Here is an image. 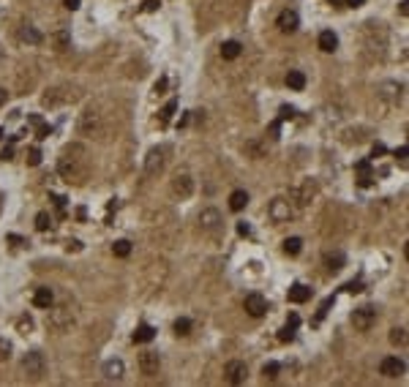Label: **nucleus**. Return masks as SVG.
<instances>
[{
    "instance_id": "obj_32",
    "label": "nucleus",
    "mask_w": 409,
    "mask_h": 387,
    "mask_svg": "<svg viewBox=\"0 0 409 387\" xmlns=\"http://www.w3.org/2000/svg\"><path fill=\"white\" fill-rule=\"evenodd\" d=\"M17 330L22 335H28V333H33V319L30 317H19V322H17Z\"/></svg>"
},
{
    "instance_id": "obj_52",
    "label": "nucleus",
    "mask_w": 409,
    "mask_h": 387,
    "mask_svg": "<svg viewBox=\"0 0 409 387\" xmlns=\"http://www.w3.org/2000/svg\"><path fill=\"white\" fill-rule=\"evenodd\" d=\"M398 11H401V17H407V14H409V0H401V6H398Z\"/></svg>"
},
{
    "instance_id": "obj_4",
    "label": "nucleus",
    "mask_w": 409,
    "mask_h": 387,
    "mask_svg": "<svg viewBox=\"0 0 409 387\" xmlns=\"http://www.w3.org/2000/svg\"><path fill=\"white\" fill-rule=\"evenodd\" d=\"M374 322H376V308L374 305H360V308H355V314H352L355 330H368Z\"/></svg>"
},
{
    "instance_id": "obj_36",
    "label": "nucleus",
    "mask_w": 409,
    "mask_h": 387,
    "mask_svg": "<svg viewBox=\"0 0 409 387\" xmlns=\"http://www.w3.org/2000/svg\"><path fill=\"white\" fill-rule=\"evenodd\" d=\"M28 164L30 166H38L41 164V150H38V147H30V150H28Z\"/></svg>"
},
{
    "instance_id": "obj_16",
    "label": "nucleus",
    "mask_w": 409,
    "mask_h": 387,
    "mask_svg": "<svg viewBox=\"0 0 409 387\" xmlns=\"http://www.w3.org/2000/svg\"><path fill=\"white\" fill-rule=\"evenodd\" d=\"M316 44H319L322 52H336V49H339V35H336L333 30H322Z\"/></svg>"
},
{
    "instance_id": "obj_9",
    "label": "nucleus",
    "mask_w": 409,
    "mask_h": 387,
    "mask_svg": "<svg viewBox=\"0 0 409 387\" xmlns=\"http://www.w3.org/2000/svg\"><path fill=\"white\" fill-rule=\"evenodd\" d=\"M292 196L298 199L300 207H306V205H308V202L316 196V183L306 180V183H300V186H295V188H292Z\"/></svg>"
},
{
    "instance_id": "obj_3",
    "label": "nucleus",
    "mask_w": 409,
    "mask_h": 387,
    "mask_svg": "<svg viewBox=\"0 0 409 387\" xmlns=\"http://www.w3.org/2000/svg\"><path fill=\"white\" fill-rule=\"evenodd\" d=\"M224 379H227L229 385H243V382L248 379V368H245L243 360H229V363L224 365Z\"/></svg>"
},
{
    "instance_id": "obj_49",
    "label": "nucleus",
    "mask_w": 409,
    "mask_h": 387,
    "mask_svg": "<svg viewBox=\"0 0 409 387\" xmlns=\"http://www.w3.org/2000/svg\"><path fill=\"white\" fill-rule=\"evenodd\" d=\"M66 251H82V243H79V240H68V246H66Z\"/></svg>"
},
{
    "instance_id": "obj_45",
    "label": "nucleus",
    "mask_w": 409,
    "mask_h": 387,
    "mask_svg": "<svg viewBox=\"0 0 409 387\" xmlns=\"http://www.w3.org/2000/svg\"><path fill=\"white\" fill-rule=\"evenodd\" d=\"M156 93H158V96H161V93H167V76H161V79L156 82Z\"/></svg>"
},
{
    "instance_id": "obj_6",
    "label": "nucleus",
    "mask_w": 409,
    "mask_h": 387,
    "mask_svg": "<svg viewBox=\"0 0 409 387\" xmlns=\"http://www.w3.org/2000/svg\"><path fill=\"white\" fill-rule=\"evenodd\" d=\"M136 365H139V371L145 376H156L158 368H161V357H158V352H139V360H136Z\"/></svg>"
},
{
    "instance_id": "obj_41",
    "label": "nucleus",
    "mask_w": 409,
    "mask_h": 387,
    "mask_svg": "<svg viewBox=\"0 0 409 387\" xmlns=\"http://www.w3.org/2000/svg\"><path fill=\"white\" fill-rule=\"evenodd\" d=\"M55 41H58V49H66L68 47V33H58L55 35Z\"/></svg>"
},
{
    "instance_id": "obj_50",
    "label": "nucleus",
    "mask_w": 409,
    "mask_h": 387,
    "mask_svg": "<svg viewBox=\"0 0 409 387\" xmlns=\"http://www.w3.org/2000/svg\"><path fill=\"white\" fill-rule=\"evenodd\" d=\"M63 6L68 8V11H76V8H79V0H63Z\"/></svg>"
},
{
    "instance_id": "obj_11",
    "label": "nucleus",
    "mask_w": 409,
    "mask_h": 387,
    "mask_svg": "<svg viewBox=\"0 0 409 387\" xmlns=\"http://www.w3.org/2000/svg\"><path fill=\"white\" fill-rule=\"evenodd\" d=\"M404 371H407V363H404L401 357H385L379 365V374L382 376H390V379H396V376H401Z\"/></svg>"
},
{
    "instance_id": "obj_40",
    "label": "nucleus",
    "mask_w": 409,
    "mask_h": 387,
    "mask_svg": "<svg viewBox=\"0 0 409 387\" xmlns=\"http://www.w3.org/2000/svg\"><path fill=\"white\" fill-rule=\"evenodd\" d=\"M11 159H14V147L6 145L3 150H0V161H11Z\"/></svg>"
},
{
    "instance_id": "obj_33",
    "label": "nucleus",
    "mask_w": 409,
    "mask_h": 387,
    "mask_svg": "<svg viewBox=\"0 0 409 387\" xmlns=\"http://www.w3.org/2000/svg\"><path fill=\"white\" fill-rule=\"evenodd\" d=\"M11 349H14V346H11V341H8V338H0V363L11 357Z\"/></svg>"
},
{
    "instance_id": "obj_12",
    "label": "nucleus",
    "mask_w": 409,
    "mask_h": 387,
    "mask_svg": "<svg viewBox=\"0 0 409 387\" xmlns=\"http://www.w3.org/2000/svg\"><path fill=\"white\" fill-rule=\"evenodd\" d=\"M164 169V147H153L145 159V175H158Z\"/></svg>"
},
{
    "instance_id": "obj_10",
    "label": "nucleus",
    "mask_w": 409,
    "mask_h": 387,
    "mask_svg": "<svg viewBox=\"0 0 409 387\" xmlns=\"http://www.w3.org/2000/svg\"><path fill=\"white\" fill-rule=\"evenodd\" d=\"M71 322H74V317H71L68 308H52V311H49V319H47V324L55 327V330H66Z\"/></svg>"
},
{
    "instance_id": "obj_22",
    "label": "nucleus",
    "mask_w": 409,
    "mask_h": 387,
    "mask_svg": "<svg viewBox=\"0 0 409 387\" xmlns=\"http://www.w3.org/2000/svg\"><path fill=\"white\" fill-rule=\"evenodd\" d=\"M286 88L289 90H303L306 88V74L303 71H289V74H286Z\"/></svg>"
},
{
    "instance_id": "obj_25",
    "label": "nucleus",
    "mask_w": 409,
    "mask_h": 387,
    "mask_svg": "<svg viewBox=\"0 0 409 387\" xmlns=\"http://www.w3.org/2000/svg\"><path fill=\"white\" fill-rule=\"evenodd\" d=\"M175 109H177V101H167V106H164V109L158 112V123L167 126V123L172 120V115H175Z\"/></svg>"
},
{
    "instance_id": "obj_51",
    "label": "nucleus",
    "mask_w": 409,
    "mask_h": 387,
    "mask_svg": "<svg viewBox=\"0 0 409 387\" xmlns=\"http://www.w3.org/2000/svg\"><path fill=\"white\" fill-rule=\"evenodd\" d=\"M286 324H289V327H298V324H300V317H298V314H289V319H286Z\"/></svg>"
},
{
    "instance_id": "obj_37",
    "label": "nucleus",
    "mask_w": 409,
    "mask_h": 387,
    "mask_svg": "<svg viewBox=\"0 0 409 387\" xmlns=\"http://www.w3.org/2000/svg\"><path fill=\"white\" fill-rule=\"evenodd\" d=\"M49 134H52V126H47V123H38V126H35V136H38V139H47Z\"/></svg>"
},
{
    "instance_id": "obj_55",
    "label": "nucleus",
    "mask_w": 409,
    "mask_h": 387,
    "mask_svg": "<svg viewBox=\"0 0 409 387\" xmlns=\"http://www.w3.org/2000/svg\"><path fill=\"white\" fill-rule=\"evenodd\" d=\"M385 153V145H374V156H382Z\"/></svg>"
},
{
    "instance_id": "obj_30",
    "label": "nucleus",
    "mask_w": 409,
    "mask_h": 387,
    "mask_svg": "<svg viewBox=\"0 0 409 387\" xmlns=\"http://www.w3.org/2000/svg\"><path fill=\"white\" fill-rule=\"evenodd\" d=\"M49 226H52V218H49V213H38V216H35V229H38V232H47Z\"/></svg>"
},
{
    "instance_id": "obj_44",
    "label": "nucleus",
    "mask_w": 409,
    "mask_h": 387,
    "mask_svg": "<svg viewBox=\"0 0 409 387\" xmlns=\"http://www.w3.org/2000/svg\"><path fill=\"white\" fill-rule=\"evenodd\" d=\"M344 289H346V292H352V294H355V292H363V284H360V281H349Z\"/></svg>"
},
{
    "instance_id": "obj_39",
    "label": "nucleus",
    "mask_w": 409,
    "mask_h": 387,
    "mask_svg": "<svg viewBox=\"0 0 409 387\" xmlns=\"http://www.w3.org/2000/svg\"><path fill=\"white\" fill-rule=\"evenodd\" d=\"M330 3H336V6H352V8L363 6V0H330Z\"/></svg>"
},
{
    "instance_id": "obj_53",
    "label": "nucleus",
    "mask_w": 409,
    "mask_h": 387,
    "mask_svg": "<svg viewBox=\"0 0 409 387\" xmlns=\"http://www.w3.org/2000/svg\"><path fill=\"white\" fill-rule=\"evenodd\" d=\"M52 199H55V205H58V210L63 213L66 210V199H63V196H52Z\"/></svg>"
},
{
    "instance_id": "obj_29",
    "label": "nucleus",
    "mask_w": 409,
    "mask_h": 387,
    "mask_svg": "<svg viewBox=\"0 0 409 387\" xmlns=\"http://www.w3.org/2000/svg\"><path fill=\"white\" fill-rule=\"evenodd\" d=\"M390 341L396 346H404V344H407V327H393L390 330Z\"/></svg>"
},
{
    "instance_id": "obj_20",
    "label": "nucleus",
    "mask_w": 409,
    "mask_h": 387,
    "mask_svg": "<svg viewBox=\"0 0 409 387\" xmlns=\"http://www.w3.org/2000/svg\"><path fill=\"white\" fill-rule=\"evenodd\" d=\"M123 371H126L123 360H106V363H104V376H106V379H120Z\"/></svg>"
},
{
    "instance_id": "obj_54",
    "label": "nucleus",
    "mask_w": 409,
    "mask_h": 387,
    "mask_svg": "<svg viewBox=\"0 0 409 387\" xmlns=\"http://www.w3.org/2000/svg\"><path fill=\"white\" fill-rule=\"evenodd\" d=\"M6 98H8V93H6V90H3V88H0V106L6 104Z\"/></svg>"
},
{
    "instance_id": "obj_14",
    "label": "nucleus",
    "mask_w": 409,
    "mask_h": 387,
    "mask_svg": "<svg viewBox=\"0 0 409 387\" xmlns=\"http://www.w3.org/2000/svg\"><path fill=\"white\" fill-rule=\"evenodd\" d=\"M172 191L180 196V199H188L194 194V180H191V175H177L175 180H172Z\"/></svg>"
},
{
    "instance_id": "obj_56",
    "label": "nucleus",
    "mask_w": 409,
    "mask_h": 387,
    "mask_svg": "<svg viewBox=\"0 0 409 387\" xmlns=\"http://www.w3.org/2000/svg\"><path fill=\"white\" fill-rule=\"evenodd\" d=\"M3 134H6V131H3V129H0V142H3Z\"/></svg>"
},
{
    "instance_id": "obj_43",
    "label": "nucleus",
    "mask_w": 409,
    "mask_h": 387,
    "mask_svg": "<svg viewBox=\"0 0 409 387\" xmlns=\"http://www.w3.org/2000/svg\"><path fill=\"white\" fill-rule=\"evenodd\" d=\"M158 6H161L158 0H145L142 3V11H158Z\"/></svg>"
},
{
    "instance_id": "obj_31",
    "label": "nucleus",
    "mask_w": 409,
    "mask_h": 387,
    "mask_svg": "<svg viewBox=\"0 0 409 387\" xmlns=\"http://www.w3.org/2000/svg\"><path fill=\"white\" fill-rule=\"evenodd\" d=\"M278 371H281V365L273 363V360L262 365V376H265V379H275V376H278Z\"/></svg>"
},
{
    "instance_id": "obj_18",
    "label": "nucleus",
    "mask_w": 409,
    "mask_h": 387,
    "mask_svg": "<svg viewBox=\"0 0 409 387\" xmlns=\"http://www.w3.org/2000/svg\"><path fill=\"white\" fill-rule=\"evenodd\" d=\"M289 303H306V300L311 297V287H306V284H295V287H289Z\"/></svg>"
},
{
    "instance_id": "obj_17",
    "label": "nucleus",
    "mask_w": 409,
    "mask_h": 387,
    "mask_svg": "<svg viewBox=\"0 0 409 387\" xmlns=\"http://www.w3.org/2000/svg\"><path fill=\"white\" fill-rule=\"evenodd\" d=\"M99 126V112L90 106V109H85L82 112V123H79V129L85 131V134H93V129Z\"/></svg>"
},
{
    "instance_id": "obj_28",
    "label": "nucleus",
    "mask_w": 409,
    "mask_h": 387,
    "mask_svg": "<svg viewBox=\"0 0 409 387\" xmlns=\"http://www.w3.org/2000/svg\"><path fill=\"white\" fill-rule=\"evenodd\" d=\"M112 254H115V257H120V259H126L131 254V243L129 240H117L115 246H112Z\"/></svg>"
},
{
    "instance_id": "obj_13",
    "label": "nucleus",
    "mask_w": 409,
    "mask_h": 387,
    "mask_svg": "<svg viewBox=\"0 0 409 387\" xmlns=\"http://www.w3.org/2000/svg\"><path fill=\"white\" fill-rule=\"evenodd\" d=\"M298 28H300V17H298V11L286 8V11H281V14H278V30H281V33H295Z\"/></svg>"
},
{
    "instance_id": "obj_47",
    "label": "nucleus",
    "mask_w": 409,
    "mask_h": 387,
    "mask_svg": "<svg viewBox=\"0 0 409 387\" xmlns=\"http://www.w3.org/2000/svg\"><path fill=\"white\" fill-rule=\"evenodd\" d=\"M238 232L245 237V235H251V226H248V224H245V221H240V224H238Z\"/></svg>"
},
{
    "instance_id": "obj_48",
    "label": "nucleus",
    "mask_w": 409,
    "mask_h": 387,
    "mask_svg": "<svg viewBox=\"0 0 409 387\" xmlns=\"http://www.w3.org/2000/svg\"><path fill=\"white\" fill-rule=\"evenodd\" d=\"M278 129H281V120L270 123V136H273V139H278Z\"/></svg>"
},
{
    "instance_id": "obj_1",
    "label": "nucleus",
    "mask_w": 409,
    "mask_h": 387,
    "mask_svg": "<svg viewBox=\"0 0 409 387\" xmlns=\"http://www.w3.org/2000/svg\"><path fill=\"white\" fill-rule=\"evenodd\" d=\"M58 172L66 183H74V186H82L90 175V164H88V150L82 145H68L63 150L58 161Z\"/></svg>"
},
{
    "instance_id": "obj_5",
    "label": "nucleus",
    "mask_w": 409,
    "mask_h": 387,
    "mask_svg": "<svg viewBox=\"0 0 409 387\" xmlns=\"http://www.w3.org/2000/svg\"><path fill=\"white\" fill-rule=\"evenodd\" d=\"M22 368L28 371L33 379H38V376L44 374V368H47V363H44V355H41L38 349L28 352V355H25V360H22Z\"/></svg>"
},
{
    "instance_id": "obj_24",
    "label": "nucleus",
    "mask_w": 409,
    "mask_h": 387,
    "mask_svg": "<svg viewBox=\"0 0 409 387\" xmlns=\"http://www.w3.org/2000/svg\"><path fill=\"white\" fill-rule=\"evenodd\" d=\"M344 262H346V259H344V254H341V251L327 254V257H325V264H327V270H330V273H339V270L344 267Z\"/></svg>"
},
{
    "instance_id": "obj_8",
    "label": "nucleus",
    "mask_w": 409,
    "mask_h": 387,
    "mask_svg": "<svg viewBox=\"0 0 409 387\" xmlns=\"http://www.w3.org/2000/svg\"><path fill=\"white\" fill-rule=\"evenodd\" d=\"M270 218L275 224H284L292 218V207H289V199H273L270 202Z\"/></svg>"
},
{
    "instance_id": "obj_34",
    "label": "nucleus",
    "mask_w": 409,
    "mask_h": 387,
    "mask_svg": "<svg viewBox=\"0 0 409 387\" xmlns=\"http://www.w3.org/2000/svg\"><path fill=\"white\" fill-rule=\"evenodd\" d=\"M278 341H281V344H289V341H295V327H289V324H286V327H281V330H278Z\"/></svg>"
},
{
    "instance_id": "obj_21",
    "label": "nucleus",
    "mask_w": 409,
    "mask_h": 387,
    "mask_svg": "<svg viewBox=\"0 0 409 387\" xmlns=\"http://www.w3.org/2000/svg\"><path fill=\"white\" fill-rule=\"evenodd\" d=\"M245 205H248V194H245V191H240V188H238V191L229 194V207H232L235 213H240Z\"/></svg>"
},
{
    "instance_id": "obj_38",
    "label": "nucleus",
    "mask_w": 409,
    "mask_h": 387,
    "mask_svg": "<svg viewBox=\"0 0 409 387\" xmlns=\"http://www.w3.org/2000/svg\"><path fill=\"white\" fill-rule=\"evenodd\" d=\"M295 118V106H281V109H278V120H292Z\"/></svg>"
},
{
    "instance_id": "obj_42",
    "label": "nucleus",
    "mask_w": 409,
    "mask_h": 387,
    "mask_svg": "<svg viewBox=\"0 0 409 387\" xmlns=\"http://www.w3.org/2000/svg\"><path fill=\"white\" fill-rule=\"evenodd\" d=\"M407 153H409L407 145H401V147L396 150V156H398V161H401V166H407Z\"/></svg>"
},
{
    "instance_id": "obj_15",
    "label": "nucleus",
    "mask_w": 409,
    "mask_h": 387,
    "mask_svg": "<svg viewBox=\"0 0 409 387\" xmlns=\"http://www.w3.org/2000/svg\"><path fill=\"white\" fill-rule=\"evenodd\" d=\"M33 305H35V308H47V311H49V308L55 305L52 289H49V287H38V289H35V292H33Z\"/></svg>"
},
{
    "instance_id": "obj_46",
    "label": "nucleus",
    "mask_w": 409,
    "mask_h": 387,
    "mask_svg": "<svg viewBox=\"0 0 409 387\" xmlns=\"http://www.w3.org/2000/svg\"><path fill=\"white\" fill-rule=\"evenodd\" d=\"M357 172H360V175H368V172H371V164H368V161H357Z\"/></svg>"
},
{
    "instance_id": "obj_23",
    "label": "nucleus",
    "mask_w": 409,
    "mask_h": 387,
    "mask_svg": "<svg viewBox=\"0 0 409 387\" xmlns=\"http://www.w3.org/2000/svg\"><path fill=\"white\" fill-rule=\"evenodd\" d=\"M240 52H243V47H240L238 41H224V47H221V58L224 60H238Z\"/></svg>"
},
{
    "instance_id": "obj_19",
    "label": "nucleus",
    "mask_w": 409,
    "mask_h": 387,
    "mask_svg": "<svg viewBox=\"0 0 409 387\" xmlns=\"http://www.w3.org/2000/svg\"><path fill=\"white\" fill-rule=\"evenodd\" d=\"M131 338H134V344H150V341L156 338V327H150V324H139Z\"/></svg>"
},
{
    "instance_id": "obj_27",
    "label": "nucleus",
    "mask_w": 409,
    "mask_h": 387,
    "mask_svg": "<svg viewBox=\"0 0 409 387\" xmlns=\"http://www.w3.org/2000/svg\"><path fill=\"white\" fill-rule=\"evenodd\" d=\"M191 327H194L191 319H186V317L177 319V322H175V335H177V338H186V335L191 333Z\"/></svg>"
},
{
    "instance_id": "obj_7",
    "label": "nucleus",
    "mask_w": 409,
    "mask_h": 387,
    "mask_svg": "<svg viewBox=\"0 0 409 387\" xmlns=\"http://www.w3.org/2000/svg\"><path fill=\"white\" fill-rule=\"evenodd\" d=\"M245 314H248V317H265V314H268V300L262 297V294H248V297H245Z\"/></svg>"
},
{
    "instance_id": "obj_35",
    "label": "nucleus",
    "mask_w": 409,
    "mask_h": 387,
    "mask_svg": "<svg viewBox=\"0 0 409 387\" xmlns=\"http://www.w3.org/2000/svg\"><path fill=\"white\" fill-rule=\"evenodd\" d=\"M22 38H25V41L38 44V41H41V33H38V30H33V28H25V30H22Z\"/></svg>"
},
{
    "instance_id": "obj_26",
    "label": "nucleus",
    "mask_w": 409,
    "mask_h": 387,
    "mask_svg": "<svg viewBox=\"0 0 409 387\" xmlns=\"http://www.w3.org/2000/svg\"><path fill=\"white\" fill-rule=\"evenodd\" d=\"M300 248H303V240H300V237H286V240H284V251L289 254V257L300 254Z\"/></svg>"
},
{
    "instance_id": "obj_2",
    "label": "nucleus",
    "mask_w": 409,
    "mask_h": 387,
    "mask_svg": "<svg viewBox=\"0 0 409 387\" xmlns=\"http://www.w3.org/2000/svg\"><path fill=\"white\" fill-rule=\"evenodd\" d=\"M199 226H202V232H207V235H218L221 226H224L221 213H218L216 207H204V210L199 213Z\"/></svg>"
}]
</instances>
